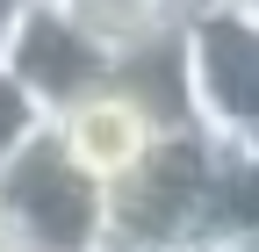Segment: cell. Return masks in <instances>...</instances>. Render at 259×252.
<instances>
[{
	"instance_id": "obj_1",
	"label": "cell",
	"mask_w": 259,
	"mask_h": 252,
	"mask_svg": "<svg viewBox=\"0 0 259 252\" xmlns=\"http://www.w3.org/2000/svg\"><path fill=\"white\" fill-rule=\"evenodd\" d=\"M216 159H223L216 137L166 130L137 159V173H122L108 187V245L115 252H194V245H209Z\"/></svg>"
},
{
	"instance_id": "obj_2",
	"label": "cell",
	"mask_w": 259,
	"mask_h": 252,
	"mask_svg": "<svg viewBox=\"0 0 259 252\" xmlns=\"http://www.w3.org/2000/svg\"><path fill=\"white\" fill-rule=\"evenodd\" d=\"M187 122L216 144H259V15L238 0H194L180 22Z\"/></svg>"
},
{
	"instance_id": "obj_3",
	"label": "cell",
	"mask_w": 259,
	"mask_h": 252,
	"mask_svg": "<svg viewBox=\"0 0 259 252\" xmlns=\"http://www.w3.org/2000/svg\"><path fill=\"white\" fill-rule=\"evenodd\" d=\"M0 224L22 238V252H101L108 245V187L87 180L51 122L0 166Z\"/></svg>"
},
{
	"instance_id": "obj_4",
	"label": "cell",
	"mask_w": 259,
	"mask_h": 252,
	"mask_svg": "<svg viewBox=\"0 0 259 252\" xmlns=\"http://www.w3.org/2000/svg\"><path fill=\"white\" fill-rule=\"evenodd\" d=\"M51 137L65 144V159H72L87 180H101V187H115L122 173H137V159L166 137L158 122L130 101V94L108 79L101 94H87V101H72L65 115H51Z\"/></svg>"
},
{
	"instance_id": "obj_5",
	"label": "cell",
	"mask_w": 259,
	"mask_h": 252,
	"mask_svg": "<svg viewBox=\"0 0 259 252\" xmlns=\"http://www.w3.org/2000/svg\"><path fill=\"white\" fill-rule=\"evenodd\" d=\"M8 72L22 79V94L44 108V122L51 115H65L72 101H87V94H101L108 79H115V65L101 51H94L87 36H72L58 15H29L22 22V36H15V51H8Z\"/></svg>"
},
{
	"instance_id": "obj_6",
	"label": "cell",
	"mask_w": 259,
	"mask_h": 252,
	"mask_svg": "<svg viewBox=\"0 0 259 252\" xmlns=\"http://www.w3.org/2000/svg\"><path fill=\"white\" fill-rule=\"evenodd\" d=\"M36 8L58 15L72 36H87L108 65H122L158 44H180V22L194 15V0H36Z\"/></svg>"
},
{
	"instance_id": "obj_7",
	"label": "cell",
	"mask_w": 259,
	"mask_h": 252,
	"mask_svg": "<svg viewBox=\"0 0 259 252\" xmlns=\"http://www.w3.org/2000/svg\"><path fill=\"white\" fill-rule=\"evenodd\" d=\"M209 238H223V245H252L259 238V144H223L216 202H209Z\"/></svg>"
},
{
	"instance_id": "obj_8",
	"label": "cell",
	"mask_w": 259,
	"mask_h": 252,
	"mask_svg": "<svg viewBox=\"0 0 259 252\" xmlns=\"http://www.w3.org/2000/svg\"><path fill=\"white\" fill-rule=\"evenodd\" d=\"M36 130H44V108L22 94V79H15L8 65H0V166H8V159H15V151L36 137Z\"/></svg>"
},
{
	"instance_id": "obj_9",
	"label": "cell",
	"mask_w": 259,
	"mask_h": 252,
	"mask_svg": "<svg viewBox=\"0 0 259 252\" xmlns=\"http://www.w3.org/2000/svg\"><path fill=\"white\" fill-rule=\"evenodd\" d=\"M29 15H36V0H0V65H8V51H15V36H22Z\"/></svg>"
},
{
	"instance_id": "obj_10",
	"label": "cell",
	"mask_w": 259,
	"mask_h": 252,
	"mask_svg": "<svg viewBox=\"0 0 259 252\" xmlns=\"http://www.w3.org/2000/svg\"><path fill=\"white\" fill-rule=\"evenodd\" d=\"M194 252H252V245H223V238H209V245H194Z\"/></svg>"
},
{
	"instance_id": "obj_11",
	"label": "cell",
	"mask_w": 259,
	"mask_h": 252,
	"mask_svg": "<svg viewBox=\"0 0 259 252\" xmlns=\"http://www.w3.org/2000/svg\"><path fill=\"white\" fill-rule=\"evenodd\" d=\"M0 252H22V238H15V231H8V224H0Z\"/></svg>"
},
{
	"instance_id": "obj_12",
	"label": "cell",
	"mask_w": 259,
	"mask_h": 252,
	"mask_svg": "<svg viewBox=\"0 0 259 252\" xmlns=\"http://www.w3.org/2000/svg\"><path fill=\"white\" fill-rule=\"evenodd\" d=\"M238 8H245V15H259V0H238Z\"/></svg>"
},
{
	"instance_id": "obj_13",
	"label": "cell",
	"mask_w": 259,
	"mask_h": 252,
	"mask_svg": "<svg viewBox=\"0 0 259 252\" xmlns=\"http://www.w3.org/2000/svg\"><path fill=\"white\" fill-rule=\"evenodd\" d=\"M252 252H259V238H252Z\"/></svg>"
},
{
	"instance_id": "obj_14",
	"label": "cell",
	"mask_w": 259,
	"mask_h": 252,
	"mask_svg": "<svg viewBox=\"0 0 259 252\" xmlns=\"http://www.w3.org/2000/svg\"><path fill=\"white\" fill-rule=\"evenodd\" d=\"M101 252H115V245H101Z\"/></svg>"
}]
</instances>
